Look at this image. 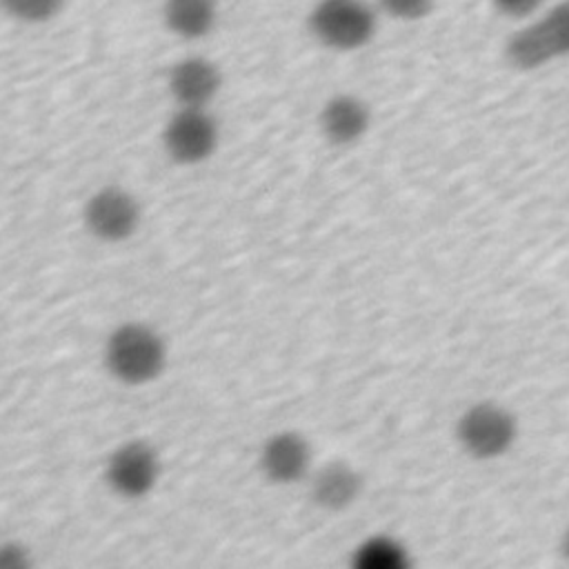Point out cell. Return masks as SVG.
Here are the masks:
<instances>
[{"mask_svg": "<svg viewBox=\"0 0 569 569\" xmlns=\"http://www.w3.org/2000/svg\"><path fill=\"white\" fill-rule=\"evenodd\" d=\"M436 0H378V7L400 20V22H416L427 18L433 11Z\"/></svg>", "mask_w": 569, "mask_h": 569, "instance_id": "obj_15", "label": "cell"}, {"mask_svg": "<svg viewBox=\"0 0 569 569\" xmlns=\"http://www.w3.org/2000/svg\"><path fill=\"white\" fill-rule=\"evenodd\" d=\"M220 129L207 109H176L162 129V147L178 164H200L216 151Z\"/></svg>", "mask_w": 569, "mask_h": 569, "instance_id": "obj_6", "label": "cell"}, {"mask_svg": "<svg viewBox=\"0 0 569 569\" xmlns=\"http://www.w3.org/2000/svg\"><path fill=\"white\" fill-rule=\"evenodd\" d=\"M560 551H562L565 560L569 562V527L565 529V533H562V538H560Z\"/></svg>", "mask_w": 569, "mask_h": 569, "instance_id": "obj_18", "label": "cell"}, {"mask_svg": "<svg viewBox=\"0 0 569 569\" xmlns=\"http://www.w3.org/2000/svg\"><path fill=\"white\" fill-rule=\"evenodd\" d=\"M505 58L518 71H536L569 58V0H558L538 20L513 31Z\"/></svg>", "mask_w": 569, "mask_h": 569, "instance_id": "obj_2", "label": "cell"}, {"mask_svg": "<svg viewBox=\"0 0 569 569\" xmlns=\"http://www.w3.org/2000/svg\"><path fill=\"white\" fill-rule=\"evenodd\" d=\"M222 87V73L204 56L180 58L167 73V89L178 109H207Z\"/></svg>", "mask_w": 569, "mask_h": 569, "instance_id": "obj_8", "label": "cell"}, {"mask_svg": "<svg viewBox=\"0 0 569 569\" xmlns=\"http://www.w3.org/2000/svg\"><path fill=\"white\" fill-rule=\"evenodd\" d=\"M362 476L345 460H331L311 476V498L327 511H342L358 500Z\"/></svg>", "mask_w": 569, "mask_h": 569, "instance_id": "obj_11", "label": "cell"}, {"mask_svg": "<svg viewBox=\"0 0 569 569\" xmlns=\"http://www.w3.org/2000/svg\"><path fill=\"white\" fill-rule=\"evenodd\" d=\"M307 24L322 47L356 51L376 36V11L367 0H318Z\"/></svg>", "mask_w": 569, "mask_h": 569, "instance_id": "obj_4", "label": "cell"}, {"mask_svg": "<svg viewBox=\"0 0 569 569\" xmlns=\"http://www.w3.org/2000/svg\"><path fill=\"white\" fill-rule=\"evenodd\" d=\"M456 440L469 458L496 460L516 445L518 420L505 405L493 400L473 402L456 420Z\"/></svg>", "mask_w": 569, "mask_h": 569, "instance_id": "obj_3", "label": "cell"}, {"mask_svg": "<svg viewBox=\"0 0 569 569\" xmlns=\"http://www.w3.org/2000/svg\"><path fill=\"white\" fill-rule=\"evenodd\" d=\"M0 7L20 22H47L60 13L64 0H0Z\"/></svg>", "mask_w": 569, "mask_h": 569, "instance_id": "obj_14", "label": "cell"}, {"mask_svg": "<svg viewBox=\"0 0 569 569\" xmlns=\"http://www.w3.org/2000/svg\"><path fill=\"white\" fill-rule=\"evenodd\" d=\"M160 478L158 451L144 440H127L118 445L104 465V480L113 493L127 500L144 498Z\"/></svg>", "mask_w": 569, "mask_h": 569, "instance_id": "obj_5", "label": "cell"}, {"mask_svg": "<svg viewBox=\"0 0 569 569\" xmlns=\"http://www.w3.org/2000/svg\"><path fill=\"white\" fill-rule=\"evenodd\" d=\"M0 569H33L29 547L16 540L0 542Z\"/></svg>", "mask_w": 569, "mask_h": 569, "instance_id": "obj_16", "label": "cell"}, {"mask_svg": "<svg viewBox=\"0 0 569 569\" xmlns=\"http://www.w3.org/2000/svg\"><path fill=\"white\" fill-rule=\"evenodd\" d=\"M318 127L329 144L351 147L367 136L371 127V111L358 96L336 93L322 104L318 113Z\"/></svg>", "mask_w": 569, "mask_h": 569, "instance_id": "obj_10", "label": "cell"}, {"mask_svg": "<svg viewBox=\"0 0 569 569\" xmlns=\"http://www.w3.org/2000/svg\"><path fill=\"white\" fill-rule=\"evenodd\" d=\"M313 451L309 440L298 431H278L269 436L258 456L262 476L276 485H291L302 480L311 471Z\"/></svg>", "mask_w": 569, "mask_h": 569, "instance_id": "obj_9", "label": "cell"}, {"mask_svg": "<svg viewBox=\"0 0 569 569\" xmlns=\"http://www.w3.org/2000/svg\"><path fill=\"white\" fill-rule=\"evenodd\" d=\"M349 569H411V556L391 536H371L358 545Z\"/></svg>", "mask_w": 569, "mask_h": 569, "instance_id": "obj_13", "label": "cell"}, {"mask_svg": "<svg viewBox=\"0 0 569 569\" xmlns=\"http://www.w3.org/2000/svg\"><path fill=\"white\" fill-rule=\"evenodd\" d=\"M218 20L216 0H164L162 22L182 40H200L211 33Z\"/></svg>", "mask_w": 569, "mask_h": 569, "instance_id": "obj_12", "label": "cell"}, {"mask_svg": "<svg viewBox=\"0 0 569 569\" xmlns=\"http://www.w3.org/2000/svg\"><path fill=\"white\" fill-rule=\"evenodd\" d=\"M82 222L96 240L122 242L133 236L140 224V204L127 189L109 184L87 198Z\"/></svg>", "mask_w": 569, "mask_h": 569, "instance_id": "obj_7", "label": "cell"}, {"mask_svg": "<svg viewBox=\"0 0 569 569\" xmlns=\"http://www.w3.org/2000/svg\"><path fill=\"white\" fill-rule=\"evenodd\" d=\"M102 360L111 378L140 387L164 371L167 342L151 325L129 320L111 329L104 340Z\"/></svg>", "mask_w": 569, "mask_h": 569, "instance_id": "obj_1", "label": "cell"}, {"mask_svg": "<svg viewBox=\"0 0 569 569\" xmlns=\"http://www.w3.org/2000/svg\"><path fill=\"white\" fill-rule=\"evenodd\" d=\"M542 2L545 0H491V7L509 20H525L531 18L542 7Z\"/></svg>", "mask_w": 569, "mask_h": 569, "instance_id": "obj_17", "label": "cell"}]
</instances>
